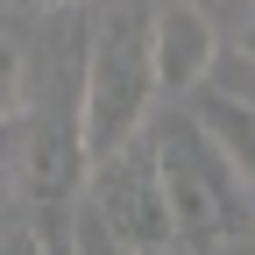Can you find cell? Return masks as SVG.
Wrapping results in <instances>:
<instances>
[{
  "label": "cell",
  "instance_id": "6da1fadb",
  "mask_svg": "<svg viewBox=\"0 0 255 255\" xmlns=\"http://www.w3.org/2000/svg\"><path fill=\"white\" fill-rule=\"evenodd\" d=\"M156 107V71H149V28L135 7H114L85 43V78H78V149L100 163L107 149L135 142Z\"/></svg>",
  "mask_w": 255,
  "mask_h": 255
},
{
  "label": "cell",
  "instance_id": "7a4b0ae2",
  "mask_svg": "<svg viewBox=\"0 0 255 255\" xmlns=\"http://www.w3.org/2000/svg\"><path fill=\"white\" fill-rule=\"evenodd\" d=\"M149 156H156V184H163L177 248H213L227 234L234 206H227V184H220V163L206 156V128L184 114H163L149 128Z\"/></svg>",
  "mask_w": 255,
  "mask_h": 255
},
{
  "label": "cell",
  "instance_id": "3957f363",
  "mask_svg": "<svg viewBox=\"0 0 255 255\" xmlns=\"http://www.w3.org/2000/svg\"><path fill=\"white\" fill-rule=\"evenodd\" d=\"M85 170H92V206H100L114 248H142V255L177 248L170 206H163V184H156V156H149L142 135L121 142V149H107L100 163H85Z\"/></svg>",
  "mask_w": 255,
  "mask_h": 255
},
{
  "label": "cell",
  "instance_id": "277c9868",
  "mask_svg": "<svg viewBox=\"0 0 255 255\" xmlns=\"http://www.w3.org/2000/svg\"><path fill=\"white\" fill-rule=\"evenodd\" d=\"M220 64V36L199 7L184 0H163L149 21V71H156V100H184L191 85H206Z\"/></svg>",
  "mask_w": 255,
  "mask_h": 255
},
{
  "label": "cell",
  "instance_id": "5b68a950",
  "mask_svg": "<svg viewBox=\"0 0 255 255\" xmlns=\"http://www.w3.org/2000/svg\"><path fill=\"white\" fill-rule=\"evenodd\" d=\"M199 92V128H206V142L227 156V170L241 184H255V92H227V85H191Z\"/></svg>",
  "mask_w": 255,
  "mask_h": 255
},
{
  "label": "cell",
  "instance_id": "8992f818",
  "mask_svg": "<svg viewBox=\"0 0 255 255\" xmlns=\"http://www.w3.org/2000/svg\"><path fill=\"white\" fill-rule=\"evenodd\" d=\"M21 107V57L0 43V128H7V114Z\"/></svg>",
  "mask_w": 255,
  "mask_h": 255
},
{
  "label": "cell",
  "instance_id": "52a82bcc",
  "mask_svg": "<svg viewBox=\"0 0 255 255\" xmlns=\"http://www.w3.org/2000/svg\"><path fill=\"white\" fill-rule=\"evenodd\" d=\"M14 213H21V184H14V170H0V234H7Z\"/></svg>",
  "mask_w": 255,
  "mask_h": 255
},
{
  "label": "cell",
  "instance_id": "ba28073f",
  "mask_svg": "<svg viewBox=\"0 0 255 255\" xmlns=\"http://www.w3.org/2000/svg\"><path fill=\"white\" fill-rule=\"evenodd\" d=\"M21 7H43V14H64V7H85V0H21Z\"/></svg>",
  "mask_w": 255,
  "mask_h": 255
},
{
  "label": "cell",
  "instance_id": "9c48e42d",
  "mask_svg": "<svg viewBox=\"0 0 255 255\" xmlns=\"http://www.w3.org/2000/svg\"><path fill=\"white\" fill-rule=\"evenodd\" d=\"M241 50H248V57H255V28H248V36H241Z\"/></svg>",
  "mask_w": 255,
  "mask_h": 255
}]
</instances>
